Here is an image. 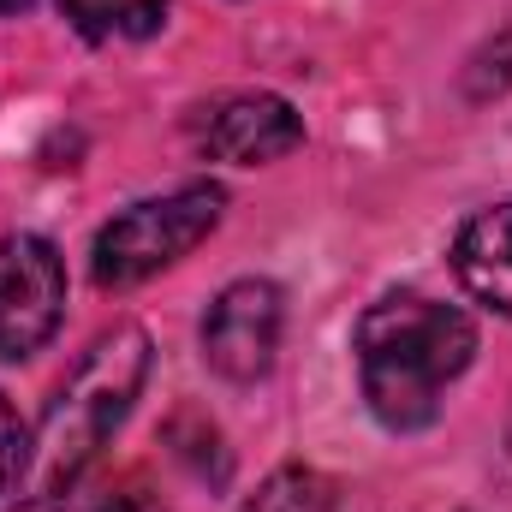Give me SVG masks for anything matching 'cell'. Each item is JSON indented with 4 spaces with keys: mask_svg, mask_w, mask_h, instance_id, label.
Returning a JSON list of instances; mask_svg holds the SVG:
<instances>
[{
    "mask_svg": "<svg viewBox=\"0 0 512 512\" xmlns=\"http://www.w3.org/2000/svg\"><path fill=\"white\" fill-rule=\"evenodd\" d=\"M149 358L155 352H149V334L137 322L108 328L78 358V370L42 405L36 435L24 441V459H18V477H12V501L18 507H48V501L78 489V477L96 465L108 435L137 405V393L149 382Z\"/></svg>",
    "mask_w": 512,
    "mask_h": 512,
    "instance_id": "1",
    "label": "cell"
},
{
    "mask_svg": "<svg viewBox=\"0 0 512 512\" xmlns=\"http://www.w3.org/2000/svg\"><path fill=\"white\" fill-rule=\"evenodd\" d=\"M477 358V322L459 304L399 292L364 310L358 322V382L387 429H423L441 411L447 382Z\"/></svg>",
    "mask_w": 512,
    "mask_h": 512,
    "instance_id": "2",
    "label": "cell"
},
{
    "mask_svg": "<svg viewBox=\"0 0 512 512\" xmlns=\"http://www.w3.org/2000/svg\"><path fill=\"white\" fill-rule=\"evenodd\" d=\"M221 209H227V191L197 179V185H179L167 197H149V203H131L126 215H114L96 245H90V274L102 292H126L143 286L149 274L173 268L179 256H191L215 227H221Z\"/></svg>",
    "mask_w": 512,
    "mask_h": 512,
    "instance_id": "3",
    "label": "cell"
},
{
    "mask_svg": "<svg viewBox=\"0 0 512 512\" xmlns=\"http://www.w3.org/2000/svg\"><path fill=\"white\" fill-rule=\"evenodd\" d=\"M66 316V262L48 239H0V358H30L54 340Z\"/></svg>",
    "mask_w": 512,
    "mask_h": 512,
    "instance_id": "4",
    "label": "cell"
},
{
    "mask_svg": "<svg viewBox=\"0 0 512 512\" xmlns=\"http://www.w3.org/2000/svg\"><path fill=\"white\" fill-rule=\"evenodd\" d=\"M280 322H286V304H280L274 280H233L203 316V358H209V370L227 376V382L268 376V364L280 352Z\"/></svg>",
    "mask_w": 512,
    "mask_h": 512,
    "instance_id": "5",
    "label": "cell"
},
{
    "mask_svg": "<svg viewBox=\"0 0 512 512\" xmlns=\"http://www.w3.org/2000/svg\"><path fill=\"white\" fill-rule=\"evenodd\" d=\"M197 143L215 155V161H233V167H262V161H280L304 143V120L292 114V102L280 96H227L209 108V120L197 126Z\"/></svg>",
    "mask_w": 512,
    "mask_h": 512,
    "instance_id": "6",
    "label": "cell"
},
{
    "mask_svg": "<svg viewBox=\"0 0 512 512\" xmlns=\"http://www.w3.org/2000/svg\"><path fill=\"white\" fill-rule=\"evenodd\" d=\"M453 274L477 304L512 316V203H495V209H483L459 227Z\"/></svg>",
    "mask_w": 512,
    "mask_h": 512,
    "instance_id": "7",
    "label": "cell"
},
{
    "mask_svg": "<svg viewBox=\"0 0 512 512\" xmlns=\"http://www.w3.org/2000/svg\"><path fill=\"white\" fill-rule=\"evenodd\" d=\"M60 12H66L84 36L108 42V36H149V30L161 24L167 0H60Z\"/></svg>",
    "mask_w": 512,
    "mask_h": 512,
    "instance_id": "8",
    "label": "cell"
},
{
    "mask_svg": "<svg viewBox=\"0 0 512 512\" xmlns=\"http://www.w3.org/2000/svg\"><path fill=\"white\" fill-rule=\"evenodd\" d=\"M239 512H328V483L304 465H280Z\"/></svg>",
    "mask_w": 512,
    "mask_h": 512,
    "instance_id": "9",
    "label": "cell"
},
{
    "mask_svg": "<svg viewBox=\"0 0 512 512\" xmlns=\"http://www.w3.org/2000/svg\"><path fill=\"white\" fill-rule=\"evenodd\" d=\"M84 512H167V507H161V495H155L143 477H126V483H114L108 495H96Z\"/></svg>",
    "mask_w": 512,
    "mask_h": 512,
    "instance_id": "10",
    "label": "cell"
},
{
    "mask_svg": "<svg viewBox=\"0 0 512 512\" xmlns=\"http://www.w3.org/2000/svg\"><path fill=\"white\" fill-rule=\"evenodd\" d=\"M18 459H24V441H18V417H12V405L0 399V495H12Z\"/></svg>",
    "mask_w": 512,
    "mask_h": 512,
    "instance_id": "11",
    "label": "cell"
},
{
    "mask_svg": "<svg viewBox=\"0 0 512 512\" xmlns=\"http://www.w3.org/2000/svg\"><path fill=\"white\" fill-rule=\"evenodd\" d=\"M24 6H30V0H0V12H24Z\"/></svg>",
    "mask_w": 512,
    "mask_h": 512,
    "instance_id": "12",
    "label": "cell"
},
{
    "mask_svg": "<svg viewBox=\"0 0 512 512\" xmlns=\"http://www.w3.org/2000/svg\"><path fill=\"white\" fill-rule=\"evenodd\" d=\"M507 447H512V417H507Z\"/></svg>",
    "mask_w": 512,
    "mask_h": 512,
    "instance_id": "13",
    "label": "cell"
}]
</instances>
